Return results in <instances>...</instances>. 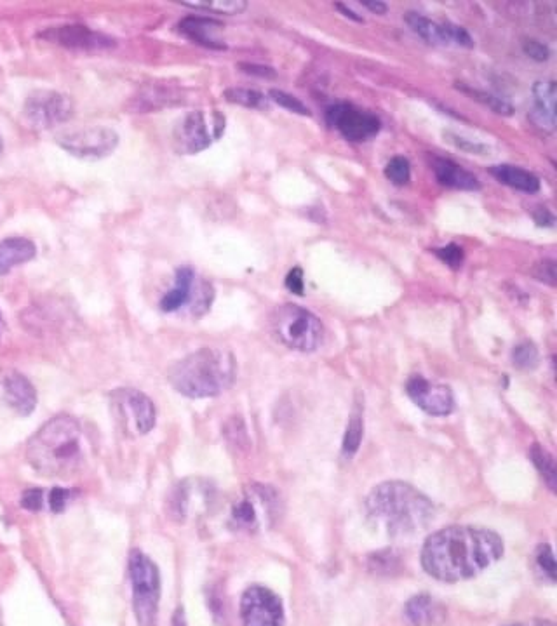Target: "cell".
<instances>
[{
	"mask_svg": "<svg viewBox=\"0 0 557 626\" xmlns=\"http://www.w3.org/2000/svg\"><path fill=\"white\" fill-rule=\"evenodd\" d=\"M504 550L502 536L486 527H444L423 543L422 566L436 580L458 583L483 573Z\"/></svg>",
	"mask_w": 557,
	"mask_h": 626,
	"instance_id": "1",
	"label": "cell"
},
{
	"mask_svg": "<svg viewBox=\"0 0 557 626\" xmlns=\"http://www.w3.org/2000/svg\"><path fill=\"white\" fill-rule=\"evenodd\" d=\"M27 460L46 479H68L86 463V442L74 416L58 414L44 423L27 444Z\"/></svg>",
	"mask_w": 557,
	"mask_h": 626,
	"instance_id": "2",
	"label": "cell"
},
{
	"mask_svg": "<svg viewBox=\"0 0 557 626\" xmlns=\"http://www.w3.org/2000/svg\"><path fill=\"white\" fill-rule=\"evenodd\" d=\"M366 508L370 517L382 522L392 538L422 533L436 517L432 501L403 480H387L371 491Z\"/></svg>",
	"mask_w": 557,
	"mask_h": 626,
	"instance_id": "3",
	"label": "cell"
},
{
	"mask_svg": "<svg viewBox=\"0 0 557 626\" xmlns=\"http://www.w3.org/2000/svg\"><path fill=\"white\" fill-rule=\"evenodd\" d=\"M168 380L188 399L218 397L234 383V355L223 348H201L169 367Z\"/></svg>",
	"mask_w": 557,
	"mask_h": 626,
	"instance_id": "4",
	"label": "cell"
},
{
	"mask_svg": "<svg viewBox=\"0 0 557 626\" xmlns=\"http://www.w3.org/2000/svg\"><path fill=\"white\" fill-rule=\"evenodd\" d=\"M270 327L279 343L296 352H314L323 343L321 320L300 305L286 303L277 307L270 315Z\"/></svg>",
	"mask_w": 557,
	"mask_h": 626,
	"instance_id": "5",
	"label": "cell"
},
{
	"mask_svg": "<svg viewBox=\"0 0 557 626\" xmlns=\"http://www.w3.org/2000/svg\"><path fill=\"white\" fill-rule=\"evenodd\" d=\"M129 581L133 592V611L140 626L157 625L161 604V573L154 560L138 548L129 552Z\"/></svg>",
	"mask_w": 557,
	"mask_h": 626,
	"instance_id": "6",
	"label": "cell"
},
{
	"mask_svg": "<svg viewBox=\"0 0 557 626\" xmlns=\"http://www.w3.org/2000/svg\"><path fill=\"white\" fill-rule=\"evenodd\" d=\"M225 131V117L218 110H195L185 115L173 133L176 152L183 155L199 154L218 140Z\"/></svg>",
	"mask_w": 557,
	"mask_h": 626,
	"instance_id": "7",
	"label": "cell"
},
{
	"mask_svg": "<svg viewBox=\"0 0 557 626\" xmlns=\"http://www.w3.org/2000/svg\"><path fill=\"white\" fill-rule=\"evenodd\" d=\"M242 626H284V606L276 592L262 585L246 588L239 606Z\"/></svg>",
	"mask_w": 557,
	"mask_h": 626,
	"instance_id": "8",
	"label": "cell"
},
{
	"mask_svg": "<svg viewBox=\"0 0 557 626\" xmlns=\"http://www.w3.org/2000/svg\"><path fill=\"white\" fill-rule=\"evenodd\" d=\"M326 122L342 134L345 140L354 143L375 138L382 129V120L368 110L354 107L350 103H336L326 110Z\"/></svg>",
	"mask_w": 557,
	"mask_h": 626,
	"instance_id": "9",
	"label": "cell"
},
{
	"mask_svg": "<svg viewBox=\"0 0 557 626\" xmlns=\"http://www.w3.org/2000/svg\"><path fill=\"white\" fill-rule=\"evenodd\" d=\"M58 143L67 152L82 159H101L114 152L119 136L108 127H86L60 134Z\"/></svg>",
	"mask_w": 557,
	"mask_h": 626,
	"instance_id": "10",
	"label": "cell"
},
{
	"mask_svg": "<svg viewBox=\"0 0 557 626\" xmlns=\"http://www.w3.org/2000/svg\"><path fill=\"white\" fill-rule=\"evenodd\" d=\"M74 112V103L65 94L56 91H35L25 103V117L39 129L58 126L67 122Z\"/></svg>",
	"mask_w": 557,
	"mask_h": 626,
	"instance_id": "11",
	"label": "cell"
},
{
	"mask_svg": "<svg viewBox=\"0 0 557 626\" xmlns=\"http://www.w3.org/2000/svg\"><path fill=\"white\" fill-rule=\"evenodd\" d=\"M406 393L430 416H448L455 411V395L451 388L441 383H432L420 374H415L408 380Z\"/></svg>",
	"mask_w": 557,
	"mask_h": 626,
	"instance_id": "12",
	"label": "cell"
},
{
	"mask_svg": "<svg viewBox=\"0 0 557 626\" xmlns=\"http://www.w3.org/2000/svg\"><path fill=\"white\" fill-rule=\"evenodd\" d=\"M404 21L408 23V27L425 40L427 44L432 46H455L472 47L474 40L470 37L469 32L464 27H458L453 23H437V21L425 18L423 14L406 13Z\"/></svg>",
	"mask_w": 557,
	"mask_h": 626,
	"instance_id": "13",
	"label": "cell"
},
{
	"mask_svg": "<svg viewBox=\"0 0 557 626\" xmlns=\"http://www.w3.org/2000/svg\"><path fill=\"white\" fill-rule=\"evenodd\" d=\"M115 406L119 407L122 420L126 423H133L136 432L140 435L150 432L155 427V406L150 397L135 388H121L115 390Z\"/></svg>",
	"mask_w": 557,
	"mask_h": 626,
	"instance_id": "14",
	"label": "cell"
},
{
	"mask_svg": "<svg viewBox=\"0 0 557 626\" xmlns=\"http://www.w3.org/2000/svg\"><path fill=\"white\" fill-rule=\"evenodd\" d=\"M0 395L7 406L20 416H30L37 407V390L21 373H7L0 383Z\"/></svg>",
	"mask_w": 557,
	"mask_h": 626,
	"instance_id": "15",
	"label": "cell"
},
{
	"mask_svg": "<svg viewBox=\"0 0 557 626\" xmlns=\"http://www.w3.org/2000/svg\"><path fill=\"white\" fill-rule=\"evenodd\" d=\"M44 39L60 46L74 47V49H103L114 46V40L108 39L107 35L98 34L91 28L82 25H65L54 27L42 34Z\"/></svg>",
	"mask_w": 557,
	"mask_h": 626,
	"instance_id": "16",
	"label": "cell"
},
{
	"mask_svg": "<svg viewBox=\"0 0 557 626\" xmlns=\"http://www.w3.org/2000/svg\"><path fill=\"white\" fill-rule=\"evenodd\" d=\"M556 82L538 80L533 86L535 107L530 112V119L535 126L552 133L556 129Z\"/></svg>",
	"mask_w": 557,
	"mask_h": 626,
	"instance_id": "17",
	"label": "cell"
},
{
	"mask_svg": "<svg viewBox=\"0 0 557 626\" xmlns=\"http://www.w3.org/2000/svg\"><path fill=\"white\" fill-rule=\"evenodd\" d=\"M432 171L443 187L464 190V192H474V190L481 188V183L476 176L469 173L464 167L458 166L457 162H453V160L434 157L432 159Z\"/></svg>",
	"mask_w": 557,
	"mask_h": 626,
	"instance_id": "18",
	"label": "cell"
},
{
	"mask_svg": "<svg viewBox=\"0 0 557 626\" xmlns=\"http://www.w3.org/2000/svg\"><path fill=\"white\" fill-rule=\"evenodd\" d=\"M35 254H37V247L32 240L25 239V237L2 240L0 242V275L7 274L14 267L34 260Z\"/></svg>",
	"mask_w": 557,
	"mask_h": 626,
	"instance_id": "19",
	"label": "cell"
},
{
	"mask_svg": "<svg viewBox=\"0 0 557 626\" xmlns=\"http://www.w3.org/2000/svg\"><path fill=\"white\" fill-rule=\"evenodd\" d=\"M195 274L192 268H180L176 272L175 287L169 289L161 300L162 312H178L187 303L194 300Z\"/></svg>",
	"mask_w": 557,
	"mask_h": 626,
	"instance_id": "20",
	"label": "cell"
},
{
	"mask_svg": "<svg viewBox=\"0 0 557 626\" xmlns=\"http://www.w3.org/2000/svg\"><path fill=\"white\" fill-rule=\"evenodd\" d=\"M404 614L411 625L432 626L443 620L444 609L441 604H437L434 597H430L429 593H420L408 600Z\"/></svg>",
	"mask_w": 557,
	"mask_h": 626,
	"instance_id": "21",
	"label": "cell"
},
{
	"mask_svg": "<svg viewBox=\"0 0 557 626\" xmlns=\"http://www.w3.org/2000/svg\"><path fill=\"white\" fill-rule=\"evenodd\" d=\"M180 32L190 40H194L197 44L211 49H225V44L218 39V32L222 25L215 20L209 18H185L180 23Z\"/></svg>",
	"mask_w": 557,
	"mask_h": 626,
	"instance_id": "22",
	"label": "cell"
},
{
	"mask_svg": "<svg viewBox=\"0 0 557 626\" xmlns=\"http://www.w3.org/2000/svg\"><path fill=\"white\" fill-rule=\"evenodd\" d=\"M490 174L502 185H507V187L524 192V194H537L540 190V180L535 174L526 171L523 167L500 164V166L490 167Z\"/></svg>",
	"mask_w": 557,
	"mask_h": 626,
	"instance_id": "23",
	"label": "cell"
},
{
	"mask_svg": "<svg viewBox=\"0 0 557 626\" xmlns=\"http://www.w3.org/2000/svg\"><path fill=\"white\" fill-rule=\"evenodd\" d=\"M363 437V409L357 406L356 409L352 411V414H350L349 425H347V430H345V435H343V456H347V458H352V456H354V454L359 451V447H361V442H363Z\"/></svg>",
	"mask_w": 557,
	"mask_h": 626,
	"instance_id": "24",
	"label": "cell"
},
{
	"mask_svg": "<svg viewBox=\"0 0 557 626\" xmlns=\"http://www.w3.org/2000/svg\"><path fill=\"white\" fill-rule=\"evenodd\" d=\"M138 108L140 110H152V108L166 107V105H175L176 101H180V94L175 89H166V87H145V91L136 98Z\"/></svg>",
	"mask_w": 557,
	"mask_h": 626,
	"instance_id": "25",
	"label": "cell"
},
{
	"mask_svg": "<svg viewBox=\"0 0 557 626\" xmlns=\"http://www.w3.org/2000/svg\"><path fill=\"white\" fill-rule=\"evenodd\" d=\"M530 458L533 461V465L537 467L540 475L544 477L547 486L551 487L552 491H556L557 487V468L556 460L544 446L540 444H533L530 449Z\"/></svg>",
	"mask_w": 557,
	"mask_h": 626,
	"instance_id": "26",
	"label": "cell"
},
{
	"mask_svg": "<svg viewBox=\"0 0 557 626\" xmlns=\"http://www.w3.org/2000/svg\"><path fill=\"white\" fill-rule=\"evenodd\" d=\"M225 100L241 107L256 108V110L269 108V98H265V94L255 89H246V87H230L225 91Z\"/></svg>",
	"mask_w": 557,
	"mask_h": 626,
	"instance_id": "27",
	"label": "cell"
},
{
	"mask_svg": "<svg viewBox=\"0 0 557 626\" xmlns=\"http://www.w3.org/2000/svg\"><path fill=\"white\" fill-rule=\"evenodd\" d=\"M183 6L192 7V9H202L209 13L216 14H241L248 4L244 0H211V2H183Z\"/></svg>",
	"mask_w": 557,
	"mask_h": 626,
	"instance_id": "28",
	"label": "cell"
},
{
	"mask_svg": "<svg viewBox=\"0 0 557 626\" xmlns=\"http://www.w3.org/2000/svg\"><path fill=\"white\" fill-rule=\"evenodd\" d=\"M458 89H462L464 93L472 96V100L483 103L484 107L491 108L495 114L500 115H512L514 108L507 103V101L498 98L495 94L486 93V91H479V89H472V87L458 86Z\"/></svg>",
	"mask_w": 557,
	"mask_h": 626,
	"instance_id": "29",
	"label": "cell"
},
{
	"mask_svg": "<svg viewBox=\"0 0 557 626\" xmlns=\"http://www.w3.org/2000/svg\"><path fill=\"white\" fill-rule=\"evenodd\" d=\"M538 362H540V353H538V348L531 341H523V343H519L512 350V364L517 369H523V371L535 369L538 366Z\"/></svg>",
	"mask_w": 557,
	"mask_h": 626,
	"instance_id": "30",
	"label": "cell"
},
{
	"mask_svg": "<svg viewBox=\"0 0 557 626\" xmlns=\"http://www.w3.org/2000/svg\"><path fill=\"white\" fill-rule=\"evenodd\" d=\"M385 176H387V180L392 181L397 187L408 185L411 180L410 160L406 159V157H401V155L390 159L389 164L385 166Z\"/></svg>",
	"mask_w": 557,
	"mask_h": 626,
	"instance_id": "31",
	"label": "cell"
},
{
	"mask_svg": "<svg viewBox=\"0 0 557 626\" xmlns=\"http://www.w3.org/2000/svg\"><path fill=\"white\" fill-rule=\"evenodd\" d=\"M269 100L277 103L279 107L286 108L289 112H293V114L310 115L309 108L305 107L302 101L295 98V96H291V94L279 91V89H272V91H270Z\"/></svg>",
	"mask_w": 557,
	"mask_h": 626,
	"instance_id": "32",
	"label": "cell"
},
{
	"mask_svg": "<svg viewBox=\"0 0 557 626\" xmlns=\"http://www.w3.org/2000/svg\"><path fill=\"white\" fill-rule=\"evenodd\" d=\"M232 520H234L235 524L239 527H246V529L255 527L256 512L255 507L251 505V501L242 500L241 503H237L234 510H232Z\"/></svg>",
	"mask_w": 557,
	"mask_h": 626,
	"instance_id": "33",
	"label": "cell"
},
{
	"mask_svg": "<svg viewBox=\"0 0 557 626\" xmlns=\"http://www.w3.org/2000/svg\"><path fill=\"white\" fill-rule=\"evenodd\" d=\"M537 564L551 578L552 583L557 580L556 557H554V550H552L551 545L544 543L538 547Z\"/></svg>",
	"mask_w": 557,
	"mask_h": 626,
	"instance_id": "34",
	"label": "cell"
},
{
	"mask_svg": "<svg viewBox=\"0 0 557 626\" xmlns=\"http://www.w3.org/2000/svg\"><path fill=\"white\" fill-rule=\"evenodd\" d=\"M187 500V486L180 484V486L176 487L175 491H173L168 501L169 513H171L173 519L182 520L183 517H185V513H187Z\"/></svg>",
	"mask_w": 557,
	"mask_h": 626,
	"instance_id": "35",
	"label": "cell"
},
{
	"mask_svg": "<svg viewBox=\"0 0 557 626\" xmlns=\"http://www.w3.org/2000/svg\"><path fill=\"white\" fill-rule=\"evenodd\" d=\"M436 253L437 258L446 263L448 267L457 268L462 267V263H464V249L462 247L457 246V244H450V246L439 247L434 251Z\"/></svg>",
	"mask_w": 557,
	"mask_h": 626,
	"instance_id": "36",
	"label": "cell"
},
{
	"mask_svg": "<svg viewBox=\"0 0 557 626\" xmlns=\"http://www.w3.org/2000/svg\"><path fill=\"white\" fill-rule=\"evenodd\" d=\"M44 496H46V493L39 487H30V489H25L23 494H21L20 505L28 512H41L42 508H44V503H46Z\"/></svg>",
	"mask_w": 557,
	"mask_h": 626,
	"instance_id": "37",
	"label": "cell"
},
{
	"mask_svg": "<svg viewBox=\"0 0 557 626\" xmlns=\"http://www.w3.org/2000/svg\"><path fill=\"white\" fill-rule=\"evenodd\" d=\"M72 498V491L67 487H53L47 493V505L53 513H61L67 508L68 501Z\"/></svg>",
	"mask_w": 557,
	"mask_h": 626,
	"instance_id": "38",
	"label": "cell"
},
{
	"mask_svg": "<svg viewBox=\"0 0 557 626\" xmlns=\"http://www.w3.org/2000/svg\"><path fill=\"white\" fill-rule=\"evenodd\" d=\"M523 51L530 56L531 60L547 61L551 58V49L537 39L524 40Z\"/></svg>",
	"mask_w": 557,
	"mask_h": 626,
	"instance_id": "39",
	"label": "cell"
},
{
	"mask_svg": "<svg viewBox=\"0 0 557 626\" xmlns=\"http://www.w3.org/2000/svg\"><path fill=\"white\" fill-rule=\"evenodd\" d=\"M533 275L540 282H545L549 286H556V263L552 260L540 261L535 270H533Z\"/></svg>",
	"mask_w": 557,
	"mask_h": 626,
	"instance_id": "40",
	"label": "cell"
},
{
	"mask_svg": "<svg viewBox=\"0 0 557 626\" xmlns=\"http://www.w3.org/2000/svg\"><path fill=\"white\" fill-rule=\"evenodd\" d=\"M444 138H448L446 141H450L451 145H455V147L460 148V150H464V152H469V154L481 155L486 152V147H484V145L472 143V141L464 140V138H458L455 134L446 133L444 134Z\"/></svg>",
	"mask_w": 557,
	"mask_h": 626,
	"instance_id": "41",
	"label": "cell"
},
{
	"mask_svg": "<svg viewBox=\"0 0 557 626\" xmlns=\"http://www.w3.org/2000/svg\"><path fill=\"white\" fill-rule=\"evenodd\" d=\"M286 287H288L291 293L302 296L303 291H305V280H303L302 268L296 267L289 272L288 277H286Z\"/></svg>",
	"mask_w": 557,
	"mask_h": 626,
	"instance_id": "42",
	"label": "cell"
},
{
	"mask_svg": "<svg viewBox=\"0 0 557 626\" xmlns=\"http://www.w3.org/2000/svg\"><path fill=\"white\" fill-rule=\"evenodd\" d=\"M239 68H242V72H246V74L258 75V77H262V79H274V77H276V70H274V68L255 65V63H241Z\"/></svg>",
	"mask_w": 557,
	"mask_h": 626,
	"instance_id": "43",
	"label": "cell"
},
{
	"mask_svg": "<svg viewBox=\"0 0 557 626\" xmlns=\"http://www.w3.org/2000/svg\"><path fill=\"white\" fill-rule=\"evenodd\" d=\"M533 216H535V221L540 227H552L554 225V216L547 207H538Z\"/></svg>",
	"mask_w": 557,
	"mask_h": 626,
	"instance_id": "44",
	"label": "cell"
},
{
	"mask_svg": "<svg viewBox=\"0 0 557 626\" xmlns=\"http://www.w3.org/2000/svg\"><path fill=\"white\" fill-rule=\"evenodd\" d=\"M335 7L336 9H338V11H342V13L347 16V18H350V20L357 21V23H364L363 18H361V16H357V14L354 13L352 9H349V7L343 6V4H335Z\"/></svg>",
	"mask_w": 557,
	"mask_h": 626,
	"instance_id": "45",
	"label": "cell"
},
{
	"mask_svg": "<svg viewBox=\"0 0 557 626\" xmlns=\"http://www.w3.org/2000/svg\"><path fill=\"white\" fill-rule=\"evenodd\" d=\"M363 6L368 7L370 11L376 14L387 13V4H383V2H363Z\"/></svg>",
	"mask_w": 557,
	"mask_h": 626,
	"instance_id": "46",
	"label": "cell"
},
{
	"mask_svg": "<svg viewBox=\"0 0 557 626\" xmlns=\"http://www.w3.org/2000/svg\"><path fill=\"white\" fill-rule=\"evenodd\" d=\"M173 626H187V621H185V614H183V609H178L176 611L175 616H173Z\"/></svg>",
	"mask_w": 557,
	"mask_h": 626,
	"instance_id": "47",
	"label": "cell"
},
{
	"mask_svg": "<svg viewBox=\"0 0 557 626\" xmlns=\"http://www.w3.org/2000/svg\"><path fill=\"white\" fill-rule=\"evenodd\" d=\"M535 626H556L552 621L549 620H540L535 623Z\"/></svg>",
	"mask_w": 557,
	"mask_h": 626,
	"instance_id": "48",
	"label": "cell"
},
{
	"mask_svg": "<svg viewBox=\"0 0 557 626\" xmlns=\"http://www.w3.org/2000/svg\"><path fill=\"white\" fill-rule=\"evenodd\" d=\"M0 154H2V140H0Z\"/></svg>",
	"mask_w": 557,
	"mask_h": 626,
	"instance_id": "49",
	"label": "cell"
},
{
	"mask_svg": "<svg viewBox=\"0 0 557 626\" xmlns=\"http://www.w3.org/2000/svg\"><path fill=\"white\" fill-rule=\"evenodd\" d=\"M507 626H523V625H519V623H516V625H507Z\"/></svg>",
	"mask_w": 557,
	"mask_h": 626,
	"instance_id": "50",
	"label": "cell"
}]
</instances>
